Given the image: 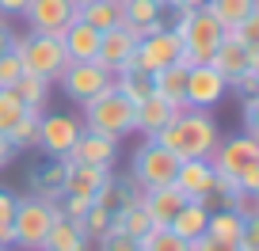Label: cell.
Listing matches in <instances>:
<instances>
[{
    "mask_svg": "<svg viewBox=\"0 0 259 251\" xmlns=\"http://www.w3.org/2000/svg\"><path fill=\"white\" fill-rule=\"evenodd\" d=\"M23 76V61H19L16 49H4L0 54V88H12V84Z\"/></svg>",
    "mask_w": 259,
    "mask_h": 251,
    "instance_id": "obj_38",
    "label": "cell"
},
{
    "mask_svg": "<svg viewBox=\"0 0 259 251\" xmlns=\"http://www.w3.org/2000/svg\"><path fill=\"white\" fill-rule=\"evenodd\" d=\"M183 202H187V198H183V190H179L176 183H164V186H149V190H141V206L149 210L153 225H168Z\"/></svg>",
    "mask_w": 259,
    "mask_h": 251,
    "instance_id": "obj_21",
    "label": "cell"
},
{
    "mask_svg": "<svg viewBox=\"0 0 259 251\" xmlns=\"http://www.w3.org/2000/svg\"><path fill=\"white\" fill-rule=\"evenodd\" d=\"M171 114H176V107H171L164 95L153 91V95H145L138 107H134V133H141V137H156V133L171 122Z\"/></svg>",
    "mask_w": 259,
    "mask_h": 251,
    "instance_id": "obj_18",
    "label": "cell"
},
{
    "mask_svg": "<svg viewBox=\"0 0 259 251\" xmlns=\"http://www.w3.org/2000/svg\"><path fill=\"white\" fill-rule=\"evenodd\" d=\"M206 221H210V206L198 202V198H187V202L176 210V217L168 221V228L191 243L194 236H202V232H206Z\"/></svg>",
    "mask_w": 259,
    "mask_h": 251,
    "instance_id": "obj_23",
    "label": "cell"
},
{
    "mask_svg": "<svg viewBox=\"0 0 259 251\" xmlns=\"http://www.w3.org/2000/svg\"><path fill=\"white\" fill-rule=\"evenodd\" d=\"M88 236H84L80 221H69V217H54V225H50L46 232V243H42V251H88Z\"/></svg>",
    "mask_w": 259,
    "mask_h": 251,
    "instance_id": "obj_24",
    "label": "cell"
},
{
    "mask_svg": "<svg viewBox=\"0 0 259 251\" xmlns=\"http://www.w3.org/2000/svg\"><path fill=\"white\" fill-rule=\"evenodd\" d=\"M99 251H138V240L134 236H126L122 228H107L103 236H99Z\"/></svg>",
    "mask_w": 259,
    "mask_h": 251,
    "instance_id": "obj_39",
    "label": "cell"
},
{
    "mask_svg": "<svg viewBox=\"0 0 259 251\" xmlns=\"http://www.w3.org/2000/svg\"><path fill=\"white\" fill-rule=\"evenodd\" d=\"M191 251H240L236 243H229V240H213V236H194L191 240Z\"/></svg>",
    "mask_w": 259,
    "mask_h": 251,
    "instance_id": "obj_44",
    "label": "cell"
},
{
    "mask_svg": "<svg viewBox=\"0 0 259 251\" xmlns=\"http://www.w3.org/2000/svg\"><path fill=\"white\" fill-rule=\"evenodd\" d=\"M229 210H233L236 217H244V221H259V194L240 190V194L233 198V206H229Z\"/></svg>",
    "mask_w": 259,
    "mask_h": 251,
    "instance_id": "obj_42",
    "label": "cell"
},
{
    "mask_svg": "<svg viewBox=\"0 0 259 251\" xmlns=\"http://www.w3.org/2000/svg\"><path fill=\"white\" fill-rule=\"evenodd\" d=\"M244 133L259 141V95L244 99Z\"/></svg>",
    "mask_w": 259,
    "mask_h": 251,
    "instance_id": "obj_43",
    "label": "cell"
},
{
    "mask_svg": "<svg viewBox=\"0 0 259 251\" xmlns=\"http://www.w3.org/2000/svg\"><path fill=\"white\" fill-rule=\"evenodd\" d=\"M138 251H191V243H187L183 236H176L168 225H153L138 240Z\"/></svg>",
    "mask_w": 259,
    "mask_h": 251,
    "instance_id": "obj_34",
    "label": "cell"
},
{
    "mask_svg": "<svg viewBox=\"0 0 259 251\" xmlns=\"http://www.w3.org/2000/svg\"><path fill=\"white\" fill-rule=\"evenodd\" d=\"M229 88H233L240 99H251V95H259V69H248V73L233 76V80H229Z\"/></svg>",
    "mask_w": 259,
    "mask_h": 251,
    "instance_id": "obj_41",
    "label": "cell"
},
{
    "mask_svg": "<svg viewBox=\"0 0 259 251\" xmlns=\"http://www.w3.org/2000/svg\"><path fill=\"white\" fill-rule=\"evenodd\" d=\"M225 91H229V80L210 65V61L187 65V91H183V103H187V107L213 111V107L225 99Z\"/></svg>",
    "mask_w": 259,
    "mask_h": 251,
    "instance_id": "obj_9",
    "label": "cell"
},
{
    "mask_svg": "<svg viewBox=\"0 0 259 251\" xmlns=\"http://www.w3.org/2000/svg\"><path fill=\"white\" fill-rule=\"evenodd\" d=\"M16 202H19V198L0 186V247H12V217H16Z\"/></svg>",
    "mask_w": 259,
    "mask_h": 251,
    "instance_id": "obj_37",
    "label": "cell"
},
{
    "mask_svg": "<svg viewBox=\"0 0 259 251\" xmlns=\"http://www.w3.org/2000/svg\"><path fill=\"white\" fill-rule=\"evenodd\" d=\"M38 122H42L38 111H23V118L8 130V137H4V141H8L16 153H23V148H38Z\"/></svg>",
    "mask_w": 259,
    "mask_h": 251,
    "instance_id": "obj_33",
    "label": "cell"
},
{
    "mask_svg": "<svg viewBox=\"0 0 259 251\" xmlns=\"http://www.w3.org/2000/svg\"><path fill=\"white\" fill-rule=\"evenodd\" d=\"M23 111H27V107L16 99V91H12V88H0V137H8V130L23 118Z\"/></svg>",
    "mask_w": 259,
    "mask_h": 251,
    "instance_id": "obj_35",
    "label": "cell"
},
{
    "mask_svg": "<svg viewBox=\"0 0 259 251\" xmlns=\"http://www.w3.org/2000/svg\"><path fill=\"white\" fill-rule=\"evenodd\" d=\"M176 61H183V42H179V34L171 31L168 23H164V27H156L153 34L138 38V49H134V61H130V69H141V73L153 76L156 69L176 65Z\"/></svg>",
    "mask_w": 259,
    "mask_h": 251,
    "instance_id": "obj_7",
    "label": "cell"
},
{
    "mask_svg": "<svg viewBox=\"0 0 259 251\" xmlns=\"http://www.w3.org/2000/svg\"><path fill=\"white\" fill-rule=\"evenodd\" d=\"M206 8L213 12V19H218L225 31H233L240 19H248L251 12H259V0H206Z\"/></svg>",
    "mask_w": 259,
    "mask_h": 251,
    "instance_id": "obj_28",
    "label": "cell"
},
{
    "mask_svg": "<svg viewBox=\"0 0 259 251\" xmlns=\"http://www.w3.org/2000/svg\"><path fill=\"white\" fill-rule=\"evenodd\" d=\"M61 91L69 99H73L76 107H84L88 99H96L99 91H107L114 84V73L111 69H103L99 61H69V65L61 69Z\"/></svg>",
    "mask_w": 259,
    "mask_h": 251,
    "instance_id": "obj_6",
    "label": "cell"
},
{
    "mask_svg": "<svg viewBox=\"0 0 259 251\" xmlns=\"http://www.w3.org/2000/svg\"><path fill=\"white\" fill-rule=\"evenodd\" d=\"M111 225H114V228H122L126 236H134V240H141V236L153 228V217H149V210L141 206V198H138L134 206H126V210L111 213Z\"/></svg>",
    "mask_w": 259,
    "mask_h": 251,
    "instance_id": "obj_30",
    "label": "cell"
},
{
    "mask_svg": "<svg viewBox=\"0 0 259 251\" xmlns=\"http://www.w3.org/2000/svg\"><path fill=\"white\" fill-rule=\"evenodd\" d=\"M179 160L168 153L164 145H156V141H141L138 153H134V160H130V179L141 186V190H149V186H164L171 183V175H176Z\"/></svg>",
    "mask_w": 259,
    "mask_h": 251,
    "instance_id": "obj_8",
    "label": "cell"
},
{
    "mask_svg": "<svg viewBox=\"0 0 259 251\" xmlns=\"http://www.w3.org/2000/svg\"><path fill=\"white\" fill-rule=\"evenodd\" d=\"M164 12H168L164 0H122V23L138 34V38H145V34H153L156 27L168 23Z\"/></svg>",
    "mask_w": 259,
    "mask_h": 251,
    "instance_id": "obj_16",
    "label": "cell"
},
{
    "mask_svg": "<svg viewBox=\"0 0 259 251\" xmlns=\"http://www.w3.org/2000/svg\"><path fill=\"white\" fill-rule=\"evenodd\" d=\"M168 27L179 34V42H183V61H187V65L210 61L213 49H218L221 38H225V27L213 19L210 8H187V12H176V23H168Z\"/></svg>",
    "mask_w": 259,
    "mask_h": 251,
    "instance_id": "obj_2",
    "label": "cell"
},
{
    "mask_svg": "<svg viewBox=\"0 0 259 251\" xmlns=\"http://www.w3.org/2000/svg\"><path fill=\"white\" fill-rule=\"evenodd\" d=\"M213 164L210 160H179L176 175H171V183L183 190V198H198L202 202L206 194H210V186H213Z\"/></svg>",
    "mask_w": 259,
    "mask_h": 251,
    "instance_id": "obj_17",
    "label": "cell"
},
{
    "mask_svg": "<svg viewBox=\"0 0 259 251\" xmlns=\"http://www.w3.org/2000/svg\"><path fill=\"white\" fill-rule=\"evenodd\" d=\"M23 19L38 34H61L76 19V0H31L23 8Z\"/></svg>",
    "mask_w": 259,
    "mask_h": 251,
    "instance_id": "obj_12",
    "label": "cell"
},
{
    "mask_svg": "<svg viewBox=\"0 0 259 251\" xmlns=\"http://www.w3.org/2000/svg\"><path fill=\"white\" fill-rule=\"evenodd\" d=\"M12 91H16V99L27 107V111H38V114H46V103H50V80H42V76L23 73L16 84H12Z\"/></svg>",
    "mask_w": 259,
    "mask_h": 251,
    "instance_id": "obj_27",
    "label": "cell"
},
{
    "mask_svg": "<svg viewBox=\"0 0 259 251\" xmlns=\"http://www.w3.org/2000/svg\"><path fill=\"white\" fill-rule=\"evenodd\" d=\"M80 122L73 118V114H42L38 122V148H46L54 160H65L69 156V148L76 145V137H80Z\"/></svg>",
    "mask_w": 259,
    "mask_h": 251,
    "instance_id": "obj_11",
    "label": "cell"
},
{
    "mask_svg": "<svg viewBox=\"0 0 259 251\" xmlns=\"http://www.w3.org/2000/svg\"><path fill=\"white\" fill-rule=\"evenodd\" d=\"M149 141L164 145L176 160H210V153L221 141V126H218V118H213L210 111L183 107V111L171 114V122Z\"/></svg>",
    "mask_w": 259,
    "mask_h": 251,
    "instance_id": "obj_1",
    "label": "cell"
},
{
    "mask_svg": "<svg viewBox=\"0 0 259 251\" xmlns=\"http://www.w3.org/2000/svg\"><path fill=\"white\" fill-rule=\"evenodd\" d=\"M171 12H187V8H206V0H164Z\"/></svg>",
    "mask_w": 259,
    "mask_h": 251,
    "instance_id": "obj_48",
    "label": "cell"
},
{
    "mask_svg": "<svg viewBox=\"0 0 259 251\" xmlns=\"http://www.w3.org/2000/svg\"><path fill=\"white\" fill-rule=\"evenodd\" d=\"M236 186L248 190V194H259V164H255V168H248V171H240V175H236Z\"/></svg>",
    "mask_w": 259,
    "mask_h": 251,
    "instance_id": "obj_45",
    "label": "cell"
},
{
    "mask_svg": "<svg viewBox=\"0 0 259 251\" xmlns=\"http://www.w3.org/2000/svg\"><path fill=\"white\" fill-rule=\"evenodd\" d=\"M0 251H12V247H0Z\"/></svg>",
    "mask_w": 259,
    "mask_h": 251,
    "instance_id": "obj_50",
    "label": "cell"
},
{
    "mask_svg": "<svg viewBox=\"0 0 259 251\" xmlns=\"http://www.w3.org/2000/svg\"><path fill=\"white\" fill-rule=\"evenodd\" d=\"M76 16L96 31H111L122 23V0H84V4H76Z\"/></svg>",
    "mask_w": 259,
    "mask_h": 251,
    "instance_id": "obj_26",
    "label": "cell"
},
{
    "mask_svg": "<svg viewBox=\"0 0 259 251\" xmlns=\"http://www.w3.org/2000/svg\"><path fill=\"white\" fill-rule=\"evenodd\" d=\"M153 91L164 95L176 111H183V91H187V61H176V65H164L153 73Z\"/></svg>",
    "mask_w": 259,
    "mask_h": 251,
    "instance_id": "obj_25",
    "label": "cell"
},
{
    "mask_svg": "<svg viewBox=\"0 0 259 251\" xmlns=\"http://www.w3.org/2000/svg\"><path fill=\"white\" fill-rule=\"evenodd\" d=\"M210 164H213V171H218V175L236 179L240 171H248V168H255V164H259V141L248 137V133L221 137L218 148L210 153Z\"/></svg>",
    "mask_w": 259,
    "mask_h": 251,
    "instance_id": "obj_10",
    "label": "cell"
},
{
    "mask_svg": "<svg viewBox=\"0 0 259 251\" xmlns=\"http://www.w3.org/2000/svg\"><path fill=\"white\" fill-rule=\"evenodd\" d=\"M12 49L19 54L23 61V73L31 76H42V80L54 84L61 76V69L69 65V57H65V46L57 34H38V31H27L19 38H12Z\"/></svg>",
    "mask_w": 259,
    "mask_h": 251,
    "instance_id": "obj_4",
    "label": "cell"
},
{
    "mask_svg": "<svg viewBox=\"0 0 259 251\" xmlns=\"http://www.w3.org/2000/svg\"><path fill=\"white\" fill-rule=\"evenodd\" d=\"M138 198H141V186L130 175H111V171H107V179L99 183V190H96L92 202L103 206L107 213H118V210H126V206H134Z\"/></svg>",
    "mask_w": 259,
    "mask_h": 251,
    "instance_id": "obj_19",
    "label": "cell"
},
{
    "mask_svg": "<svg viewBox=\"0 0 259 251\" xmlns=\"http://www.w3.org/2000/svg\"><path fill=\"white\" fill-rule=\"evenodd\" d=\"M31 0H0V16H23V8Z\"/></svg>",
    "mask_w": 259,
    "mask_h": 251,
    "instance_id": "obj_47",
    "label": "cell"
},
{
    "mask_svg": "<svg viewBox=\"0 0 259 251\" xmlns=\"http://www.w3.org/2000/svg\"><path fill=\"white\" fill-rule=\"evenodd\" d=\"M114 88L138 107L145 95H153V76L141 73V69H122V73H114Z\"/></svg>",
    "mask_w": 259,
    "mask_h": 251,
    "instance_id": "obj_31",
    "label": "cell"
},
{
    "mask_svg": "<svg viewBox=\"0 0 259 251\" xmlns=\"http://www.w3.org/2000/svg\"><path fill=\"white\" fill-rule=\"evenodd\" d=\"M244 232V217H236L233 210H210V221H206V236H213V240H229L236 243Z\"/></svg>",
    "mask_w": 259,
    "mask_h": 251,
    "instance_id": "obj_32",
    "label": "cell"
},
{
    "mask_svg": "<svg viewBox=\"0 0 259 251\" xmlns=\"http://www.w3.org/2000/svg\"><path fill=\"white\" fill-rule=\"evenodd\" d=\"M12 38H16V31H12L8 16H0V54H4V49H12Z\"/></svg>",
    "mask_w": 259,
    "mask_h": 251,
    "instance_id": "obj_46",
    "label": "cell"
},
{
    "mask_svg": "<svg viewBox=\"0 0 259 251\" xmlns=\"http://www.w3.org/2000/svg\"><path fill=\"white\" fill-rule=\"evenodd\" d=\"M233 34L236 42H244V46H251V49H259V12H251L248 19H240V23L233 27Z\"/></svg>",
    "mask_w": 259,
    "mask_h": 251,
    "instance_id": "obj_40",
    "label": "cell"
},
{
    "mask_svg": "<svg viewBox=\"0 0 259 251\" xmlns=\"http://www.w3.org/2000/svg\"><path fill=\"white\" fill-rule=\"evenodd\" d=\"M65 160H76V164H92V168H114V160H118V141L107 137V133H96V130H80V137H76V145L69 148V156Z\"/></svg>",
    "mask_w": 259,
    "mask_h": 251,
    "instance_id": "obj_14",
    "label": "cell"
},
{
    "mask_svg": "<svg viewBox=\"0 0 259 251\" xmlns=\"http://www.w3.org/2000/svg\"><path fill=\"white\" fill-rule=\"evenodd\" d=\"M80 126H84V130H96V133H107V137H114V141H122V137L134 133V103H130V99L111 84L107 91H99L96 99L84 103Z\"/></svg>",
    "mask_w": 259,
    "mask_h": 251,
    "instance_id": "obj_3",
    "label": "cell"
},
{
    "mask_svg": "<svg viewBox=\"0 0 259 251\" xmlns=\"http://www.w3.org/2000/svg\"><path fill=\"white\" fill-rule=\"evenodd\" d=\"M12 156H16V148H12L8 141H4V137H0V171H4V168L12 164Z\"/></svg>",
    "mask_w": 259,
    "mask_h": 251,
    "instance_id": "obj_49",
    "label": "cell"
},
{
    "mask_svg": "<svg viewBox=\"0 0 259 251\" xmlns=\"http://www.w3.org/2000/svg\"><path fill=\"white\" fill-rule=\"evenodd\" d=\"M76 4H84V0H76Z\"/></svg>",
    "mask_w": 259,
    "mask_h": 251,
    "instance_id": "obj_51",
    "label": "cell"
},
{
    "mask_svg": "<svg viewBox=\"0 0 259 251\" xmlns=\"http://www.w3.org/2000/svg\"><path fill=\"white\" fill-rule=\"evenodd\" d=\"M210 65L218 69L225 80H233V76L248 73V69H259V49H251V46H244V42H236L233 34L225 31L221 46L213 49V57H210Z\"/></svg>",
    "mask_w": 259,
    "mask_h": 251,
    "instance_id": "obj_15",
    "label": "cell"
},
{
    "mask_svg": "<svg viewBox=\"0 0 259 251\" xmlns=\"http://www.w3.org/2000/svg\"><path fill=\"white\" fill-rule=\"evenodd\" d=\"M54 217H57L54 202L34 198V194L19 198V202H16V217H12V247H19V251H42Z\"/></svg>",
    "mask_w": 259,
    "mask_h": 251,
    "instance_id": "obj_5",
    "label": "cell"
},
{
    "mask_svg": "<svg viewBox=\"0 0 259 251\" xmlns=\"http://www.w3.org/2000/svg\"><path fill=\"white\" fill-rule=\"evenodd\" d=\"M107 179V168H92V164H76L65 160V175H61V194H80V198H96L99 183Z\"/></svg>",
    "mask_w": 259,
    "mask_h": 251,
    "instance_id": "obj_22",
    "label": "cell"
},
{
    "mask_svg": "<svg viewBox=\"0 0 259 251\" xmlns=\"http://www.w3.org/2000/svg\"><path fill=\"white\" fill-rule=\"evenodd\" d=\"M61 46H65V57L69 61H96V49H99V31L92 23H84L80 16L73 19V23L65 27L61 34Z\"/></svg>",
    "mask_w": 259,
    "mask_h": 251,
    "instance_id": "obj_20",
    "label": "cell"
},
{
    "mask_svg": "<svg viewBox=\"0 0 259 251\" xmlns=\"http://www.w3.org/2000/svg\"><path fill=\"white\" fill-rule=\"evenodd\" d=\"M61 175H65V160H54V164H46V168H34V171H31L34 198L57 202V198H61Z\"/></svg>",
    "mask_w": 259,
    "mask_h": 251,
    "instance_id": "obj_29",
    "label": "cell"
},
{
    "mask_svg": "<svg viewBox=\"0 0 259 251\" xmlns=\"http://www.w3.org/2000/svg\"><path fill=\"white\" fill-rule=\"evenodd\" d=\"M80 228H84V236H88V240H99V236L111 228V213H107L103 206L92 202L88 210H84V217H80Z\"/></svg>",
    "mask_w": 259,
    "mask_h": 251,
    "instance_id": "obj_36",
    "label": "cell"
},
{
    "mask_svg": "<svg viewBox=\"0 0 259 251\" xmlns=\"http://www.w3.org/2000/svg\"><path fill=\"white\" fill-rule=\"evenodd\" d=\"M134 49H138V34L130 31L126 23H118V27H111V31H99L96 61L103 69H111V73H122V69H130V61H134Z\"/></svg>",
    "mask_w": 259,
    "mask_h": 251,
    "instance_id": "obj_13",
    "label": "cell"
}]
</instances>
